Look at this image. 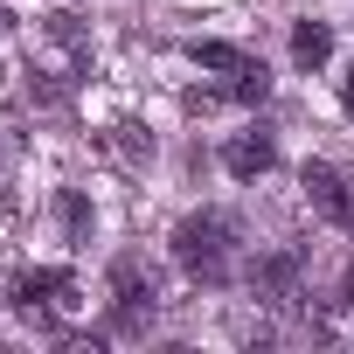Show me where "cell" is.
<instances>
[{
	"label": "cell",
	"mask_w": 354,
	"mask_h": 354,
	"mask_svg": "<svg viewBox=\"0 0 354 354\" xmlns=\"http://www.w3.org/2000/svg\"><path fill=\"white\" fill-rule=\"evenodd\" d=\"M174 264L188 278H202V285H223L230 264H236V216H223V209L181 216V230H174Z\"/></svg>",
	"instance_id": "obj_1"
},
{
	"label": "cell",
	"mask_w": 354,
	"mask_h": 354,
	"mask_svg": "<svg viewBox=\"0 0 354 354\" xmlns=\"http://www.w3.org/2000/svg\"><path fill=\"white\" fill-rule=\"evenodd\" d=\"M153 306H160L153 271H146L139 257H118V264H111V319H118V333H139V326L153 319Z\"/></svg>",
	"instance_id": "obj_2"
},
{
	"label": "cell",
	"mask_w": 354,
	"mask_h": 354,
	"mask_svg": "<svg viewBox=\"0 0 354 354\" xmlns=\"http://www.w3.org/2000/svg\"><path fill=\"white\" fill-rule=\"evenodd\" d=\"M306 202H313V216H326L333 230H354V181L340 167H326V160H306Z\"/></svg>",
	"instance_id": "obj_3"
},
{
	"label": "cell",
	"mask_w": 354,
	"mask_h": 354,
	"mask_svg": "<svg viewBox=\"0 0 354 354\" xmlns=\"http://www.w3.org/2000/svg\"><path fill=\"white\" fill-rule=\"evenodd\" d=\"M8 299H15V313L42 319V313H56V306H70V299H77V278H70V271H21Z\"/></svg>",
	"instance_id": "obj_4"
},
{
	"label": "cell",
	"mask_w": 354,
	"mask_h": 354,
	"mask_svg": "<svg viewBox=\"0 0 354 354\" xmlns=\"http://www.w3.org/2000/svg\"><path fill=\"white\" fill-rule=\"evenodd\" d=\"M223 167L236 174V181H257V174H271V167H278V146H271V132H236V139L223 146Z\"/></svg>",
	"instance_id": "obj_5"
},
{
	"label": "cell",
	"mask_w": 354,
	"mask_h": 354,
	"mask_svg": "<svg viewBox=\"0 0 354 354\" xmlns=\"http://www.w3.org/2000/svg\"><path fill=\"white\" fill-rule=\"evenodd\" d=\"M326 56H333V28H326V21H299V28H292V63H299V70H319Z\"/></svg>",
	"instance_id": "obj_6"
},
{
	"label": "cell",
	"mask_w": 354,
	"mask_h": 354,
	"mask_svg": "<svg viewBox=\"0 0 354 354\" xmlns=\"http://www.w3.org/2000/svg\"><path fill=\"white\" fill-rule=\"evenodd\" d=\"M188 63H195V70H223V77H243V70H250V56H243L236 42H188Z\"/></svg>",
	"instance_id": "obj_7"
},
{
	"label": "cell",
	"mask_w": 354,
	"mask_h": 354,
	"mask_svg": "<svg viewBox=\"0 0 354 354\" xmlns=\"http://www.w3.org/2000/svg\"><path fill=\"white\" fill-rule=\"evenodd\" d=\"M111 153L125 167H139V160H153V132L146 125H111Z\"/></svg>",
	"instance_id": "obj_8"
},
{
	"label": "cell",
	"mask_w": 354,
	"mask_h": 354,
	"mask_svg": "<svg viewBox=\"0 0 354 354\" xmlns=\"http://www.w3.org/2000/svg\"><path fill=\"white\" fill-rule=\"evenodd\" d=\"M292 278H299V257H271V264H257V271H250V285H257V292H271V299H285V292H292Z\"/></svg>",
	"instance_id": "obj_9"
},
{
	"label": "cell",
	"mask_w": 354,
	"mask_h": 354,
	"mask_svg": "<svg viewBox=\"0 0 354 354\" xmlns=\"http://www.w3.org/2000/svg\"><path fill=\"white\" fill-rule=\"evenodd\" d=\"M63 230H70V243H91V230H97V209H91L77 188L63 195Z\"/></svg>",
	"instance_id": "obj_10"
},
{
	"label": "cell",
	"mask_w": 354,
	"mask_h": 354,
	"mask_svg": "<svg viewBox=\"0 0 354 354\" xmlns=\"http://www.w3.org/2000/svg\"><path fill=\"white\" fill-rule=\"evenodd\" d=\"M230 97H236V104H264V97H271V77H264V63H250V70L236 77V91H230Z\"/></svg>",
	"instance_id": "obj_11"
},
{
	"label": "cell",
	"mask_w": 354,
	"mask_h": 354,
	"mask_svg": "<svg viewBox=\"0 0 354 354\" xmlns=\"http://www.w3.org/2000/svg\"><path fill=\"white\" fill-rule=\"evenodd\" d=\"M340 104H347V111H354V70H347V77H340Z\"/></svg>",
	"instance_id": "obj_12"
},
{
	"label": "cell",
	"mask_w": 354,
	"mask_h": 354,
	"mask_svg": "<svg viewBox=\"0 0 354 354\" xmlns=\"http://www.w3.org/2000/svg\"><path fill=\"white\" fill-rule=\"evenodd\" d=\"M8 21H15V15H8V8H0V28H8Z\"/></svg>",
	"instance_id": "obj_13"
}]
</instances>
